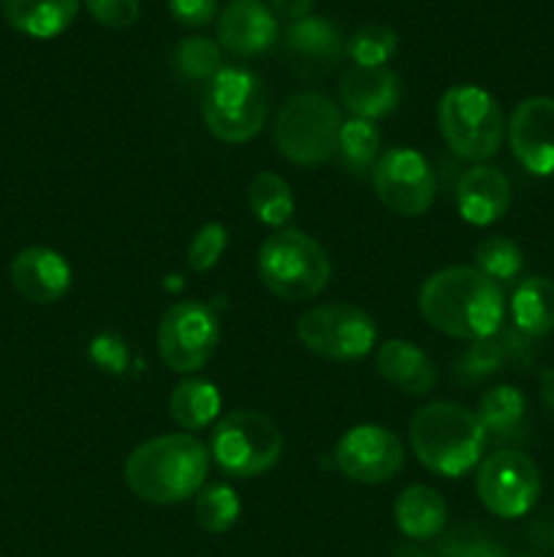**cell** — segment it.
<instances>
[{"mask_svg": "<svg viewBox=\"0 0 554 557\" xmlns=\"http://www.w3.org/2000/svg\"><path fill=\"white\" fill-rule=\"evenodd\" d=\"M418 310L432 330L473 343L503 330L505 297L476 267H445L424 281Z\"/></svg>", "mask_w": 554, "mask_h": 557, "instance_id": "obj_1", "label": "cell"}, {"mask_svg": "<svg viewBox=\"0 0 554 557\" xmlns=\"http://www.w3.org/2000/svg\"><path fill=\"white\" fill-rule=\"evenodd\" d=\"M221 326L204 302H177L163 313L158 326V351L174 373H196L215 357Z\"/></svg>", "mask_w": 554, "mask_h": 557, "instance_id": "obj_11", "label": "cell"}, {"mask_svg": "<svg viewBox=\"0 0 554 557\" xmlns=\"http://www.w3.org/2000/svg\"><path fill=\"white\" fill-rule=\"evenodd\" d=\"M90 357L96 359V364H101L103 370H114V373H119V370L128 364V348H125V343L119 341V337L101 335L92 341Z\"/></svg>", "mask_w": 554, "mask_h": 557, "instance_id": "obj_37", "label": "cell"}, {"mask_svg": "<svg viewBox=\"0 0 554 557\" xmlns=\"http://www.w3.org/2000/svg\"><path fill=\"white\" fill-rule=\"evenodd\" d=\"M239 495L228 484H210L199 493L193 506L196 522L206 533H226L237 525L239 520Z\"/></svg>", "mask_w": 554, "mask_h": 557, "instance_id": "obj_28", "label": "cell"}, {"mask_svg": "<svg viewBox=\"0 0 554 557\" xmlns=\"http://www.w3.org/2000/svg\"><path fill=\"white\" fill-rule=\"evenodd\" d=\"M168 11L185 27H204L215 20L217 0H168Z\"/></svg>", "mask_w": 554, "mask_h": 557, "instance_id": "obj_36", "label": "cell"}, {"mask_svg": "<svg viewBox=\"0 0 554 557\" xmlns=\"http://www.w3.org/2000/svg\"><path fill=\"white\" fill-rule=\"evenodd\" d=\"M212 460L234 479H253L272 471L282 455V433L261 411H231L212 433Z\"/></svg>", "mask_w": 554, "mask_h": 557, "instance_id": "obj_8", "label": "cell"}, {"mask_svg": "<svg viewBox=\"0 0 554 557\" xmlns=\"http://www.w3.org/2000/svg\"><path fill=\"white\" fill-rule=\"evenodd\" d=\"M297 337L307 351L335 362H353L373 351L378 326L373 315L348 302H329L310 308L297 321Z\"/></svg>", "mask_w": 554, "mask_h": 557, "instance_id": "obj_9", "label": "cell"}, {"mask_svg": "<svg viewBox=\"0 0 554 557\" xmlns=\"http://www.w3.org/2000/svg\"><path fill=\"white\" fill-rule=\"evenodd\" d=\"M394 522L400 533L413 542H429L443 533L449 522L445 498L429 484H413L400 493L394 504Z\"/></svg>", "mask_w": 554, "mask_h": 557, "instance_id": "obj_21", "label": "cell"}, {"mask_svg": "<svg viewBox=\"0 0 554 557\" xmlns=\"http://www.w3.org/2000/svg\"><path fill=\"white\" fill-rule=\"evenodd\" d=\"M525 253L519 245L508 237H487L476 248V270L487 275L489 281L511 283L521 272Z\"/></svg>", "mask_w": 554, "mask_h": 557, "instance_id": "obj_30", "label": "cell"}, {"mask_svg": "<svg viewBox=\"0 0 554 557\" xmlns=\"http://www.w3.org/2000/svg\"><path fill=\"white\" fill-rule=\"evenodd\" d=\"M201 114L212 136L228 145L250 141L269 117V92L248 69H221L204 87Z\"/></svg>", "mask_w": 554, "mask_h": 557, "instance_id": "obj_6", "label": "cell"}, {"mask_svg": "<svg viewBox=\"0 0 554 557\" xmlns=\"http://www.w3.org/2000/svg\"><path fill=\"white\" fill-rule=\"evenodd\" d=\"M516 557H532V555H516Z\"/></svg>", "mask_w": 554, "mask_h": 557, "instance_id": "obj_41", "label": "cell"}, {"mask_svg": "<svg viewBox=\"0 0 554 557\" xmlns=\"http://www.w3.org/2000/svg\"><path fill=\"white\" fill-rule=\"evenodd\" d=\"M476 493L500 520H519L541 495V471L525 451L500 449L478 466Z\"/></svg>", "mask_w": 554, "mask_h": 557, "instance_id": "obj_10", "label": "cell"}, {"mask_svg": "<svg viewBox=\"0 0 554 557\" xmlns=\"http://www.w3.org/2000/svg\"><path fill=\"white\" fill-rule=\"evenodd\" d=\"M250 212L259 218L264 226L282 228L293 218L297 201H293L291 185L275 172H261L250 180L248 188Z\"/></svg>", "mask_w": 554, "mask_h": 557, "instance_id": "obj_27", "label": "cell"}, {"mask_svg": "<svg viewBox=\"0 0 554 557\" xmlns=\"http://www.w3.org/2000/svg\"><path fill=\"white\" fill-rule=\"evenodd\" d=\"M174 69L190 82H210L223 69L221 47L204 36L182 38L174 49Z\"/></svg>", "mask_w": 554, "mask_h": 557, "instance_id": "obj_31", "label": "cell"}, {"mask_svg": "<svg viewBox=\"0 0 554 557\" xmlns=\"http://www.w3.org/2000/svg\"><path fill=\"white\" fill-rule=\"evenodd\" d=\"M511 183L500 169L473 163L456 183V210L473 226H492L508 212Z\"/></svg>", "mask_w": 554, "mask_h": 557, "instance_id": "obj_17", "label": "cell"}, {"mask_svg": "<svg viewBox=\"0 0 554 557\" xmlns=\"http://www.w3.org/2000/svg\"><path fill=\"white\" fill-rule=\"evenodd\" d=\"M487 438L476 411L459 403H429L411 419L413 455L424 468L445 479H459L473 471L481 462Z\"/></svg>", "mask_w": 554, "mask_h": 557, "instance_id": "obj_3", "label": "cell"}, {"mask_svg": "<svg viewBox=\"0 0 554 557\" xmlns=\"http://www.w3.org/2000/svg\"><path fill=\"white\" fill-rule=\"evenodd\" d=\"M335 156L340 158V166L348 174L367 177V174H373L375 163L380 158V131L369 120H345L340 136H337Z\"/></svg>", "mask_w": 554, "mask_h": 557, "instance_id": "obj_25", "label": "cell"}, {"mask_svg": "<svg viewBox=\"0 0 554 557\" xmlns=\"http://www.w3.org/2000/svg\"><path fill=\"white\" fill-rule=\"evenodd\" d=\"M228 232L221 223H204L188 245V267L193 272H210L226 253Z\"/></svg>", "mask_w": 554, "mask_h": 557, "instance_id": "obj_34", "label": "cell"}, {"mask_svg": "<svg viewBox=\"0 0 554 557\" xmlns=\"http://www.w3.org/2000/svg\"><path fill=\"white\" fill-rule=\"evenodd\" d=\"M221 392L204 379H185L168 395V413L185 433L206 430L221 413Z\"/></svg>", "mask_w": 554, "mask_h": 557, "instance_id": "obj_23", "label": "cell"}, {"mask_svg": "<svg viewBox=\"0 0 554 557\" xmlns=\"http://www.w3.org/2000/svg\"><path fill=\"white\" fill-rule=\"evenodd\" d=\"M217 41L239 58L269 52L277 41V16L261 0H231L217 20Z\"/></svg>", "mask_w": 554, "mask_h": 557, "instance_id": "obj_15", "label": "cell"}, {"mask_svg": "<svg viewBox=\"0 0 554 557\" xmlns=\"http://www.w3.org/2000/svg\"><path fill=\"white\" fill-rule=\"evenodd\" d=\"M396 33L389 25H364L345 41V54L362 69H383L396 52Z\"/></svg>", "mask_w": 554, "mask_h": 557, "instance_id": "obj_29", "label": "cell"}, {"mask_svg": "<svg viewBox=\"0 0 554 557\" xmlns=\"http://www.w3.org/2000/svg\"><path fill=\"white\" fill-rule=\"evenodd\" d=\"M286 52L293 69L304 76H318L335 69L345 52L340 27L324 16L297 20L286 33Z\"/></svg>", "mask_w": 554, "mask_h": 557, "instance_id": "obj_18", "label": "cell"}, {"mask_svg": "<svg viewBox=\"0 0 554 557\" xmlns=\"http://www.w3.org/2000/svg\"><path fill=\"white\" fill-rule=\"evenodd\" d=\"M85 5L92 20L112 30H125V27L136 25L141 11L139 0H85Z\"/></svg>", "mask_w": 554, "mask_h": 557, "instance_id": "obj_35", "label": "cell"}, {"mask_svg": "<svg viewBox=\"0 0 554 557\" xmlns=\"http://www.w3.org/2000/svg\"><path fill=\"white\" fill-rule=\"evenodd\" d=\"M11 283L27 302L52 305L68 294L71 267L58 250L33 245L20 250L11 261Z\"/></svg>", "mask_w": 554, "mask_h": 557, "instance_id": "obj_16", "label": "cell"}, {"mask_svg": "<svg viewBox=\"0 0 554 557\" xmlns=\"http://www.w3.org/2000/svg\"><path fill=\"white\" fill-rule=\"evenodd\" d=\"M81 0H0L14 30L30 38H54L76 20Z\"/></svg>", "mask_w": 554, "mask_h": 557, "instance_id": "obj_22", "label": "cell"}, {"mask_svg": "<svg viewBox=\"0 0 554 557\" xmlns=\"http://www.w3.org/2000/svg\"><path fill=\"white\" fill-rule=\"evenodd\" d=\"M259 277L282 302H307L329 286L331 261L310 234L286 228L261 245Z\"/></svg>", "mask_w": 554, "mask_h": 557, "instance_id": "obj_4", "label": "cell"}, {"mask_svg": "<svg viewBox=\"0 0 554 557\" xmlns=\"http://www.w3.org/2000/svg\"><path fill=\"white\" fill-rule=\"evenodd\" d=\"M532 341H536V337H527L525 332H519V330L503 332V337H500V346H503L505 362L530 364L532 354H536V348H532Z\"/></svg>", "mask_w": 554, "mask_h": 557, "instance_id": "obj_38", "label": "cell"}, {"mask_svg": "<svg viewBox=\"0 0 554 557\" xmlns=\"http://www.w3.org/2000/svg\"><path fill=\"white\" fill-rule=\"evenodd\" d=\"M511 321L514 330L527 337H543L554 330V281L527 277L511 297Z\"/></svg>", "mask_w": 554, "mask_h": 557, "instance_id": "obj_24", "label": "cell"}, {"mask_svg": "<svg viewBox=\"0 0 554 557\" xmlns=\"http://www.w3.org/2000/svg\"><path fill=\"white\" fill-rule=\"evenodd\" d=\"M438 557H505L503 547L492 533L478 525H456L454 531L440 539Z\"/></svg>", "mask_w": 554, "mask_h": 557, "instance_id": "obj_32", "label": "cell"}, {"mask_svg": "<svg viewBox=\"0 0 554 557\" xmlns=\"http://www.w3.org/2000/svg\"><path fill=\"white\" fill-rule=\"evenodd\" d=\"M369 177L380 205L394 215L418 218L432 207L435 174L427 158L413 147H391L380 152Z\"/></svg>", "mask_w": 554, "mask_h": 557, "instance_id": "obj_12", "label": "cell"}, {"mask_svg": "<svg viewBox=\"0 0 554 557\" xmlns=\"http://www.w3.org/2000/svg\"><path fill=\"white\" fill-rule=\"evenodd\" d=\"M210 473V451L196 435L174 433L144 441L125 460V482L136 498L155 506L182 504Z\"/></svg>", "mask_w": 554, "mask_h": 557, "instance_id": "obj_2", "label": "cell"}, {"mask_svg": "<svg viewBox=\"0 0 554 557\" xmlns=\"http://www.w3.org/2000/svg\"><path fill=\"white\" fill-rule=\"evenodd\" d=\"M342 128L340 107L324 92H297L275 120V145L297 166H320L337 150Z\"/></svg>", "mask_w": 554, "mask_h": 557, "instance_id": "obj_7", "label": "cell"}, {"mask_svg": "<svg viewBox=\"0 0 554 557\" xmlns=\"http://www.w3.org/2000/svg\"><path fill=\"white\" fill-rule=\"evenodd\" d=\"M342 476L358 484H380L394 479L405 466V446L391 430L358 424L340 438L335 449Z\"/></svg>", "mask_w": 554, "mask_h": 557, "instance_id": "obj_13", "label": "cell"}, {"mask_svg": "<svg viewBox=\"0 0 554 557\" xmlns=\"http://www.w3.org/2000/svg\"><path fill=\"white\" fill-rule=\"evenodd\" d=\"M402 87L394 71L383 69H362L351 65L340 79V101L353 117L358 120H380L389 117L400 107Z\"/></svg>", "mask_w": 554, "mask_h": 557, "instance_id": "obj_19", "label": "cell"}, {"mask_svg": "<svg viewBox=\"0 0 554 557\" xmlns=\"http://www.w3.org/2000/svg\"><path fill=\"white\" fill-rule=\"evenodd\" d=\"M541 400L549 411H554V368L541 375Z\"/></svg>", "mask_w": 554, "mask_h": 557, "instance_id": "obj_40", "label": "cell"}, {"mask_svg": "<svg viewBox=\"0 0 554 557\" xmlns=\"http://www.w3.org/2000/svg\"><path fill=\"white\" fill-rule=\"evenodd\" d=\"M503 364V346H500V341L487 337V341H473V346L462 354L459 364H456V373H459L462 384H478V381L498 373Z\"/></svg>", "mask_w": 554, "mask_h": 557, "instance_id": "obj_33", "label": "cell"}, {"mask_svg": "<svg viewBox=\"0 0 554 557\" xmlns=\"http://www.w3.org/2000/svg\"><path fill=\"white\" fill-rule=\"evenodd\" d=\"M505 134L525 172L554 177V98L532 96L516 103Z\"/></svg>", "mask_w": 554, "mask_h": 557, "instance_id": "obj_14", "label": "cell"}, {"mask_svg": "<svg viewBox=\"0 0 554 557\" xmlns=\"http://www.w3.org/2000/svg\"><path fill=\"white\" fill-rule=\"evenodd\" d=\"M315 0H269V9L275 16H282V20H304L307 11L313 9Z\"/></svg>", "mask_w": 554, "mask_h": 557, "instance_id": "obj_39", "label": "cell"}, {"mask_svg": "<svg viewBox=\"0 0 554 557\" xmlns=\"http://www.w3.org/2000/svg\"><path fill=\"white\" fill-rule=\"evenodd\" d=\"M438 125L449 150L470 163L489 161L505 139L500 103L478 85L449 87L438 103Z\"/></svg>", "mask_w": 554, "mask_h": 557, "instance_id": "obj_5", "label": "cell"}, {"mask_svg": "<svg viewBox=\"0 0 554 557\" xmlns=\"http://www.w3.org/2000/svg\"><path fill=\"white\" fill-rule=\"evenodd\" d=\"M375 368H378L380 379L389 381L394 389L405 392V395L421 397L435 389L438 384V370H435L432 359L413 343L386 341L375 354Z\"/></svg>", "mask_w": 554, "mask_h": 557, "instance_id": "obj_20", "label": "cell"}, {"mask_svg": "<svg viewBox=\"0 0 554 557\" xmlns=\"http://www.w3.org/2000/svg\"><path fill=\"white\" fill-rule=\"evenodd\" d=\"M525 395L519 389H514V386L500 384L478 400L476 417L481 422V428L487 430V435H494V438H514L521 430V422H525Z\"/></svg>", "mask_w": 554, "mask_h": 557, "instance_id": "obj_26", "label": "cell"}]
</instances>
